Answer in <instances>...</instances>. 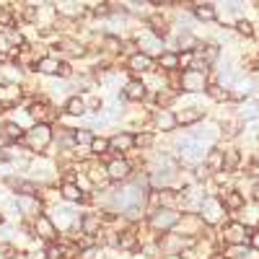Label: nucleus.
<instances>
[{"instance_id": "obj_15", "label": "nucleus", "mask_w": 259, "mask_h": 259, "mask_svg": "<svg viewBox=\"0 0 259 259\" xmlns=\"http://www.w3.org/2000/svg\"><path fill=\"white\" fill-rule=\"evenodd\" d=\"M16 207H18V212L31 215L34 221L41 215V202H39V197H18V200H16Z\"/></svg>"}, {"instance_id": "obj_16", "label": "nucleus", "mask_w": 259, "mask_h": 259, "mask_svg": "<svg viewBox=\"0 0 259 259\" xmlns=\"http://www.w3.org/2000/svg\"><path fill=\"white\" fill-rule=\"evenodd\" d=\"M192 13L197 21H215L218 18V8L215 3H192Z\"/></svg>"}, {"instance_id": "obj_20", "label": "nucleus", "mask_w": 259, "mask_h": 259, "mask_svg": "<svg viewBox=\"0 0 259 259\" xmlns=\"http://www.w3.org/2000/svg\"><path fill=\"white\" fill-rule=\"evenodd\" d=\"M65 112L70 117H83L85 114V104H83V96H70L65 101Z\"/></svg>"}, {"instance_id": "obj_6", "label": "nucleus", "mask_w": 259, "mask_h": 259, "mask_svg": "<svg viewBox=\"0 0 259 259\" xmlns=\"http://www.w3.org/2000/svg\"><path fill=\"white\" fill-rule=\"evenodd\" d=\"M174 119H177V127H192L205 119V109H200V106H187V109L182 112H174Z\"/></svg>"}, {"instance_id": "obj_13", "label": "nucleus", "mask_w": 259, "mask_h": 259, "mask_svg": "<svg viewBox=\"0 0 259 259\" xmlns=\"http://www.w3.org/2000/svg\"><path fill=\"white\" fill-rule=\"evenodd\" d=\"M135 143H133V133H119L114 138H109V150H114V153H127V150H133Z\"/></svg>"}, {"instance_id": "obj_30", "label": "nucleus", "mask_w": 259, "mask_h": 259, "mask_svg": "<svg viewBox=\"0 0 259 259\" xmlns=\"http://www.w3.org/2000/svg\"><path fill=\"white\" fill-rule=\"evenodd\" d=\"M0 161H3V163H11V161H13V158H11V156H8V153H3V150H0Z\"/></svg>"}, {"instance_id": "obj_17", "label": "nucleus", "mask_w": 259, "mask_h": 259, "mask_svg": "<svg viewBox=\"0 0 259 259\" xmlns=\"http://www.w3.org/2000/svg\"><path fill=\"white\" fill-rule=\"evenodd\" d=\"M153 122L158 130H163V133H174L177 130V119H174V112H168V109H161L153 114Z\"/></svg>"}, {"instance_id": "obj_27", "label": "nucleus", "mask_w": 259, "mask_h": 259, "mask_svg": "<svg viewBox=\"0 0 259 259\" xmlns=\"http://www.w3.org/2000/svg\"><path fill=\"white\" fill-rule=\"evenodd\" d=\"M133 143H135V148H150L153 145V135L150 133H138V135H133Z\"/></svg>"}, {"instance_id": "obj_28", "label": "nucleus", "mask_w": 259, "mask_h": 259, "mask_svg": "<svg viewBox=\"0 0 259 259\" xmlns=\"http://www.w3.org/2000/svg\"><path fill=\"white\" fill-rule=\"evenodd\" d=\"M73 138H75V143H89V145H91V140H94V135L89 133V130H80V133L75 130V133H73Z\"/></svg>"}, {"instance_id": "obj_29", "label": "nucleus", "mask_w": 259, "mask_h": 259, "mask_svg": "<svg viewBox=\"0 0 259 259\" xmlns=\"http://www.w3.org/2000/svg\"><path fill=\"white\" fill-rule=\"evenodd\" d=\"M104 45H106V50H119V47H122L117 36H106V39H104Z\"/></svg>"}, {"instance_id": "obj_7", "label": "nucleus", "mask_w": 259, "mask_h": 259, "mask_svg": "<svg viewBox=\"0 0 259 259\" xmlns=\"http://www.w3.org/2000/svg\"><path fill=\"white\" fill-rule=\"evenodd\" d=\"M221 202H223L226 212H239V210H244V192L226 189V192H221Z\"/></svg>"}, {"instance_id": "obj_23", "label": "nucleus", "mask_w": 259, "mask_h": 259, "mask_svg": "<svg viewBox=\"0 0 259 259\" xmlns=\"http://www.w3.org/2000/svg\"><path fill=\"white\" fill-rule=\"evenodd\" d=\"M135 244H138V233H135V231H124V233H119V239H117V246H119V249L133 251Z\"/></svg>"}, {"instance_id": "obj_14", "label": "nucleus", "mask_w": 259, "mask_h": 259, "mask_svg": "<svg viewBox=\"0 0 259 259\" xmlns=\"http://www.w3.org/2000/svg\"><path fill=\"white\" fill-rule=\"evenodd\" d=\"M241 166V150L239 148H226L223 150V174H233Z\"/></svg>"}, {"instance_id": "obj_4", "label": "nucleus", "mask_w": 259, "mask_h": 259, "mask_svg": "<svg viewBox=\"0 0 259 259\" xmlns=\"http://www.w3.org/2000/svg\"><path fill=\"white\" fill-rule=\"evenodd\" d=\"M21 143H26L31 150L36 148V150H45L50 143H52V130L47 127V124H34L29 133H24V140Z\"/></svg>"}, {"instance_id": "obj_19", "label": "nucleus", "mask_w": 259, "mask_h": 259, "mask_svg": "<svg viewBox=\"0 0 259 259\" xmlns=\"http://www.w3.org/2000/svg\"><path fill=\"white\" fill-rule=\"evenodd\" d=\"M205 94H207L212 101H231V91L226 89V85H218V83H207Z\"/></svg>"}, {"instance_id": "obj_10", "label": "nucleus", "mask_w": 259, "mask_h": 259, "mask_svg": "<svg viewBox=\"0 0 259 259\" xmlns=\"http://www.w3.org/2000/svg\"><path fill=\"white\" fill-rule=\"evenodd\" d=\"M78 226H80V233H85V236H96L99 228H101L99 212H83L80 218H78Z\"/></svg>"}, {"instance_id": "obj_25", "label": "nucleus", "mask_w": 259, "mask_h": 259, "mask_svg": "<svg viewBox=\"0 0 259 259\" xmlns=\"http://www.w3.org/2000/svg\"><path fill=\"white\" fill-rule=\"evenodd\" d=\"M89 150H91L94 156H104L106 150H109V140H106V138H94L91 145H89Z\"/></svg>"}, {"instance_id": "obj_32", "label": "nucleus", "mask_w": 259, "mask_h": 259, "mask_svg": "<svg viewBox=\"0 0 259 259\" xmlns=\"http://www.w3.org/2000/svg\"><path fill=\"white\" fill-rule=\"evenodd\" d=\"M0 223H3V212H0Z\"/></svg>"}, {"instance_id": "obj_12", "label": "nucleus", "mask_w": 259, "mask_h": 259, "mask_svg": "<svg viewBox=\"0 0 259 259\" xmlns=\"http://www.w3.org/2000/svg\"><path fill=\"white\" fill-rule=\"evenodd\" d=\"M34 231L41 236V239H45V241H55V233H57V228H55V223L47 218V215L45 212H41L39 215V218L34 221Z\"/></svg>"}, {"instance_id": "obj_24", "label": "nucleus", "mask_w": 259, "mask_h": 259, "mask_svg": "<svg viewBox=\"0 0 259 259\" xmlns=\"http://www.w3.org/2000/svg\"><path fill=\"white\" fill-rule=\"evenodd\" d=\"M0 133H3V135H6V138H8L11 143H13V140H24V130H21V127H18L16 122H6V124H3V130H0Z\"/></svg>"}, {"instance_id": "obj_1", "label": "nucleus", "mask_w": 259, "mask_h": 259, "mask_svg": "<svg viewBox=\"0 0 259 259\" xmlns=\"http://www.w3.org/2000/svg\"><path fill=\"white\" fill-rule=\"evenodd\" d=\"M200 221L210 228V226H218L221 221H226V207L221 202V197H205L200 205Z\"/></svg>"}, {"instance_id": "obj_8", "label": "nucleus", "mask_w": 259, "mask_h": 259, "mask_svg": "<svg viewBox=\"0 0 259 259\" xmlns=\"http://www.w3.org/2000/svg\"><path fill=\"white\" fill-rule=\"evenodd\" d=\"M153 57H150V55H145V52H138V55H133V57H130L127 60V68L130 70H133V73H150V70H153Z\"/></svg>"}, {"instance_id": "obj_18", "label": "nucleus", "mask_w": 259, "mask_h": 259, "mask_svg": "<svg viewBox=\"0 0 259 259\" xmlns=\"http://www.w3.org/2000/svg\"><path fill=\"white\" fill-rule=\"evenodd\" d=\"M62 197L68 200V202H83V200H89V197L80 192V187H78L75 182H65V184H62Z\"/></svg>"}, {"instance_id": "obj_26", "label": "nucleus", "mask_w": 259, "mask_h": 259, "mask_svg": "<svg viewBox=\"0 0 259 259\" xmlns=\"http://www.w3.org/2000/svg\"><path fill=\"white\" fill-rule=\"evenodd\" d=\"M236 31H239L241 36H246V39H251L254 36V24L249 18H239V21H236Z\"/></svg>"}, {"instance_id": "obj_3", "label": "nucleus", "mask_w": 259, "mask_h": 259, "mask_svg": "<svg viewBox=\"0 0 259 259\" xmlns=\"http://www.w3.org/2000/svg\"><path fill=\"white\" fill-rule=\"evenodd\" d=\"M207 75L205 73H197V70H182L179 73V89L187 91V94H200L207 89Z\"/></svg>"}, {"instance_id": "obj_31", "label": "nucleus", "mask_w": 259, "mask_h": 259, "mask_svg": "<svg viewBox=\"0 0 259 259\" xmlns=\"http://www.w3.org/2000/svg\"><path fill=\"white\" fill-rule=\"evenodd\" d=\"M163 259H182V254H166Z\"/></svg>"}, {"instance_id": "obj_11", "label": "nucleus", "mask_w": 259, "mask_h": 259, "mask_svg": "<svg viewBox=\"0 0 259 259\" xmlns=\"http://www.w3.org/2000/svg\"><path fill=\"white\" fill-rule=\"evenodd\" d=\"M202 166L210 171L212 177H215V174H221V171H223V150H218V148H210L207 153H205Z\"/></svg>"}, {"instance_id": "obj_2", "label": "nucleus", "mask_w": 259, "mask_h": 259, "mask_svg": "<svg viewBox=\"0 0 259 259\" xmlns=\"http://www.w3.org/2000/svg\"><path fill=\"white\" fill-rule=\"evenodd\" d=\"M179 221H182V212L179 210H153V212H150V218H148L150 228L161 231V233L174 231L179 226Z\"/></svg>"}, {"instance_id": "obj_22", "label": "nucleus", "mask_w": 259, "mask_h": 259, "mask_svg": "<svg viewBox=\"0 0 259 259\" xmlns=\"http://www.w3.org/2000/svg\"><path fill=\"white\" fill-rule=\"evenodd\" d=\"M36 70L45 73V75H57V73H60V62H57L55 57H41V60L36 62Z\"/></svg>"}, {"instance_id": "obj_9", "label": "nucleus", "mask_w": 259, "mask_h": 259, "mask_svg": "<svg viewBox=\"0 0 259 259\" xmlns=\"http://www.w3.org/2000/svg\"><path fill=\"white\" fill-rule=\"evenodd\" d=\"M145 96H148V85L143 83V78L130 80L124 89H122V99H130V101H143Z\"/></svg>"}, {"instance_id": "obj_5", "label": "nucleus", "mask_w": 259, "mask_h": 259, "mask_svg": "<svg viewBox=\"0 0 259 259\" xmlns=\"http://www.w3.org/2000/svg\"><path fill=\"white\" fill-rule=\"evenodd\" d=\"M104 168H106V179H109V182H127L130 174H133V166H130V161L122 158V156L112 158Z\"/></svg>"}, {"instance_id": "obj_21", "label": "nucleus", "mask_w": 259, "mask_h": 259, "mask_svg": "<svg viewBox=\"0 0 259 259\" xmlns=\"http://www.w3.org/2000/svg\"><path fill=\"white\" fill-rule=\"evenodd\" d=\"M158 65L166 73H174V70H179V55L177 52H163V55H158Z\"/></svg>"}]
</instances>
